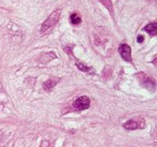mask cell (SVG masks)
<instances>
[{"label":"cell","mask_w":157,"mask_h":147,"mask_svg":"<svg viewBox=\"0 0 157 147\" xmlns=\"http://www.w3.org/2000/svg\"><path fill=\"white\" fill-rule=\"evenodd\" d=\"M112 14H113V5H112V0H99Z\"/></svg>","instance_id":"obj_7"},{"label":"cell","mask_w":157,"mask_h":147,"mask_svg":"<svg viewBox=\"0 0 157 147\" xmlns=\"http://www.w3.org/2000/svg\"><path fill=\"white\" fill-rule=\"evenodd\" d=\"M90 98L86 97V96H83V97L78 98V99L73 102V107L75 108V110L83 111L90 107Z\"/></svg>","instance_id":"obj_2"},{"label":"cell","mask_w":157,"mask_h":147,"mask_svg":"<svg viewBox=\"0 0 157 147\" xmlns=\"http://www.w3.org/2000/svg\"><path fill=\"white\" fill-rule=\"evenodd\" d=\"M59 16H60V10L59 9L56 10V11H54L50 16H48V18L42 24V26H41L42 35H45V33L50 32V31L56 26V24L58 23Z\"/></svg>","instance_id":"obj_1"},{"label":"cell","mask_w":157,"mask_h":147,"mask_svg":"<svg viewBox=\"0 0 157 147\" xmlns=\"http://www.w3.org/2000/svg\"><path fill=\"white\" fill-rule=\"evenodd\" d=\"M76 67L78 68V69L81 70V71H84V72H90V67H87V66H85V65H83V63H76Z\"/></svg>","instance_id":"obj_9"},{"label":"cell","mask_w":157,"mask_h":147,"mask_svg":"<svg viewBox=\"0 0 157 147\" xmlns=\"http://www.w3.org/2000/svg\"><path fill=\"white\" fill-rule=\"evenodd\" d=\"M57 82H58V78H50V80H48L44 83V85H43L44 89H45L46 91L52 90V88H54V86L56 85Z\"/></svg>","instance_id":"obj_5"},{"label":"cell","mask_w":157,"mask_h":147,"mask_svg":"<svg viewBox=\"0 0 157 147\" xmlns=\"http://www.w3.org/2000/svg\"><path fill=\"white\" fill-rule=\"evenodd\" d=\"M124 128L127 130H135V129H139V128H142V127L138 123H136L135 120H129V121H127L126 123H124Z\"/></svg>","instance_id":"obj_6"},{"label":"cell","mask_w":157,"mask_h":147,"mask_svg":"<svg viewBox=\"0 0 157 147\" xmlns=\"http://www.w3.org/2000/svg\"><path fill=\"white\" fill-rule=\"evenodd\" d=\"M144 30L151 36H155L157 33V24L156 23H152V24H148L144 27Z\"/></svg>","instance_id":"obj_4"},{"label":"cell","mask_w":157,"mask_h":147,"mask_svg":"<svg viewBox=\"0 0 157 147\" xmlns=\"http://www.w3.org/2000/svg\"><path fill=\"white\" fill-rule=\"evenodd\" d=\"M118 52H120L121 56L124 60L130 62L131 61V48L127 44H121L120 47H118Z\"/></svg>","instance_id":"obj_3"},{"label":"cell","mask_w":157,"mask_h":147,"mask_svg":"<svg viewBox=\"0 0 157 147\" xmlns=\"http://www.w3.org/2000/svg\"><path fill=\"white\" fill-rule=\"evenodd\" d=\"M137 41L139 42V43H142V42L144 41V37H143V36H139V37H138V39H137Z\"/></svg>","instance_id":"obj_10"},{"label":"cell","mask_w":157,"mask_h":147,"mask_svg":"<svg viewBox=\"0 0 157 147\" xmlns=\"http://www.w3.org/2000/svg\"><path fill=\"white\" fill-rule=\"evenodd\" d=\"M70 22L73 25H78L81 23V17L78 15V13H72L70 16Z\"/></svg>","instance_id":"obj_8"}]
</instances>
